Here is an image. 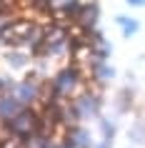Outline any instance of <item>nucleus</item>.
I'll list each match as a JSON object with an SVG mask.
<instances>
[{
	"label": "nucleus",
	"mask_w": 145,
	"mask_h": 148,
	"mask_svg": "<svg viewBox=\"0 0 145 148\" xmlns=\"http://www.w3.org/2000/svg\"><path fill=\"white\" fill-rule=\"evenodd\" d=\"M118 25H123L125 35H133V33L138 30V23H135V20H130V18H118Z\"/></svg>",
	"instance_id": "6e6552de"
},
{
	"label": "nucleus",
	"mask_w": 145,
	"mask_h": 148,
	"mask_svg": "<svg viewBox=\"0 0 145 148\" xmlns=\"http://www.w3.org/2000/svg\"><path fill=\"white\" fill-rule=\"evenodd\" d=\"M18 113H20V101H18L15 95L13 98L10 95L0 98V118H15Z\"/></svg>",
	"instance_id": "20e7f679"
},
{
	"label": "nucleus",
	"mask_w": 145,
	"mask_h": 148,
	"mask_svg": "<svg viewBox=\"0 0 145 148\" xmlns=\"http://www.w3.org/2000/svg\"><path fill=\"white\" fill-rule=\"evenodd\" d=\"M78 86V73L75 70H60L58 73V78H55V88L60 90V93H70L73 88Z\"/></svg>",
	"instance_id": "f03ea898"
},
{
	"label": "nucleus",
	"mask_w": 145,
	"mask_h": 148,
	"mask_svg": "<svg viewBox=\"0 0 145 148\" xmlns=\"http://www.w3.org/2000/svg\"><path fill=\"white\" fill-rule=\"evenodd\" d=\"M98 15H100L98 3H88V5H83V10H80V15H78V23H80V28H85V30H93V25H95Z\"/></svg>",
	"instance_id": "f257e3e1"
},
{
	"label": "nucleus",
	"mask_w": 145,
	"mask_h": 148,
	"mask_svg": "<svg viewBox=\"0 0 145 148\" xmlns=\"http://www.w3.org/2000/svg\"><path fill=\"white\" fill-rule=\"evenodd\" d=\"M8 60H10V65L20 68V65H25V63H28V58H25V55H8Z\"/></svg>",
	"instance_id": "1a4fd4ad"
},
{
	"label": "nucleus",
	"mask_w": 145,
	"mask_h": 148,
	"mask_svg": "<svg viewBox=\"0 0 145 148\" xmlns=\"http://www.w3.org/2000/svg\"><path fill=\"white\" fill-rule=\"evenodd\" d=\"M98 148H110V138H105V143H103V146H98Z\"/></svg>",
	"instance_id": "9b49d317"
},
{
	"label": "nucleus",
	"mask_w": 145,
	"mask_h": 148,
	"mask_svg": "<svg viewBox=\"0 0 145 148\" xmlns=\"http://www.w3.org/2000/svg\"><path fill=\"white\" fill-rule=\"evenodd\" d=\"M130 5H145V0H128Z\"/></svg>",
	"instance_id": "9d476101"
},
{
	"label": "nucleus",
	"mask_w": 145,
	"mask_h": 148,
	"mask_svg": "<svg viewBox=\"0 0 145 148\" xmlns=\"http://www.w3.org/2000/svg\"><path fill=\"white\" fill-rule=\"evenodd\" d=\"M98 108H100V101L95 98V95H83V98L78 101V106H75L78 116H83V118L95 116V113H98Z\"/></svg>",
	"instance_id": "7ed1b4c3"
},
{
	"label": "nucleus",
	"mask_w": 145,
	"mask_h": 148,
	"mask_svg": "<svg viewBox=\"0 0 145 148\" xmlns=\"http://www.w3.org/2000/svg\"><path fill=\"white\" fill-rule=\"evenodd\" d=\"M35 95H38V88L33 86L30 80H25V83H20V86L15 88V98L20 103H33V101H35Z\"/></svg>",
	"instance_id": "39448f33"
},
{
	"label": "nucleus",
	"mask_w": 145,
	"mask_h": 148,
	"mask_svg": "<svg viewBox=\"0 0 145 148\" xmlns=\"http://www.w3.org/2000/svg\"><path fill=\"white\" fill-rule=\"evenodd\" d=\"M68 148H90V133L88 131H73L68 140Z\"/></svg>",
	"instance_id": "423d86ee"
},
{
	"label": "nucleus",
	"mask_w": 145,
	"mask_h": 148,
	"mask_svg": "<svg viewBox=\"0 0 145 148\" xmlns=\"http://www.w3.org/2000/svg\"><path fill=\"white\" fill-rule=\"evenodd\" d=\"M95 75H98V80H110L113 78V70L108 68L105 63H98L95 65Z\"/></svg>",
	"instance_id": "0eeeda50"
}]
</instances>
